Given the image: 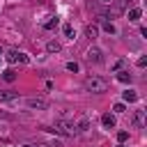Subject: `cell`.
Instances as JSON below:
<instances>
[{"label":"cell","mask_w":147,"mask_h":147,"mask_svg":"<svg viewBox=\"0 0 147 147\" xmlns=\"http://www.w3.org/2000/svg\"><path fill=\"white\" fill-rule=\"evenodd\" d=\"M145 64H147V57H138V67H140V69H142V67H145Z\"/></svg>","instance_id":"24"},{"label":"cell","mask_w":147,"mask_h":147,"mask_svg":"<svg viewBox=\"0 0 147 147\" xmlns=\"http://www.w3.org/2000/svg\"><path fill=\"white\" fill-rule=\"evenodd\" d=\"M64 69H67V71H71V74H78V71H80V64L71 60V62H67V64H64Z\"/></svg>","instance_id":"18"},{"label":"cell","mask_w":147,"mask_h":147,"mask_svg":"<svg viewBox=\"0 0 147 147\" xmlns=\"http://www.w3.org/2000/svg\"><path fill=\"white\" fill-rule=\"evenodd\" d=\"M83 87L92 94H103V92H108V80L101 76H87L83 80Z\"/></svg>","instance_id":"1"},{"label":"cell","mask_w":147,"mask_h":147,"mask_svg":"<svg viewBox=\"0 0 147 147\" xmlns=\"http://www.w3.org/2000/svg\"><path fill=\"white\" fill-rule=\"evenodd\" d=\"M122 99H124V103H133V101H138V92L136 90H124Z\"/></svg>","instance_id":"8"},{"label":"cell","mask_w":147,"mask_h":147,"mask_svg":"<svg viewBox=\"0 0 147 147\" xmlns=\"http://www.w3.org/2000/svg\"><path fill=\"white\" fill-rule=\"evenodd\" d=\"M124 64H126V60H117V62L113 64V71H122V69H124Z\"/></svg>","instance_id":"21"},{"label":"cell","mask_w":147,"mask_h":147,"mask_svg":"<svg viewBox=\"0 0 147 147\" xmlns=\"http://www.w3.org/2000/svg\"><path fill=\"white\" fill-rule=\"evenodd\" d=\"M76 131H78V133H85V131H90V119H87V117H83V119L76 124Z\"/></svg>","instance_id":"15"},{"label":"cell","mask_w":147,"mask_h":147,"mask_svg":"<svg viewBox=\"0 0 147 147\" xmlns=\"http://www.w3.org/2000/svg\"><path fill=\"white\" fill-rule=\"evenodd\" d=\"M126 2H129V5H131V2H136V0H126Z\"/></svg>","instance_id":"26"},{"label":"cell","mask_w":147,"mask_h":147,"mask_svg":"<svg viewBox=\"0 0 147 147\" xmlns=\"http://www.w3.org/2000/svg\"><path fill=\"white\" fill-rule=\"evenodd\" d=\"M133 126L136 129H145V110L142 108L133 113Z\"/></svg>","instance_id":"7"},{"label":"cell","mask_w":147,"mask_h":147,"mask_svg":"<svg viewBox=\"0 0 147 147\" xmlns=\"http://www.w3.org/2000/svg\"><path fill=\"white\" fill-rule=\"evenodd\" d=\"M57 25H60V21H57V16H51V21H46V23H44V28H46V30H55Z\"/></svg>","instance_id":"17"},{"label":"cell","mask_w":147,"mask_h":147,"mask_svg":"<svg viewBox=\"0 0 147 147\" xmlns=\"http://www.w3.org/2000/svg\"><path fill=\"white\" fill-rule=\"evenodd\" d=\"M99 2H103V5H110V2H113V0H99Z\"/></svg>","instance_id":"25"},{"label":"cell","mask_w":147,"mask_h":147,"mask_svg":"<svg viewBox=\"0 0 147 147\" xmlns=\"http://www.w3.org/2000/svg\"><path fill=\"white\" fill-rule=\"evenodd\" d=\"M126 140H129V131H117V142H122V145H124Z\"/></svg>","instance_id":"20"},{"label":"cell","mask_w":147,"mask_h":147,"mask_svg":"<svg viewBox=\"0 0 147 147\" xmlns=\"http://www.w3.org/2000/svg\"><path fill=\"white\" fill-rule=\"evenodd\" d=\"M46 51H48V53H60V51H62V46H60V41L51 39V41L46 44Z\"/></svg>","instance_id":"12"},{"label":"cell","mask_w":147,"mask_h":147,"mask_svg":"<svg viewBox=\"0 0 147 147\" xmlns=\"http://www.w3.org/2000/svg\"><path fill=\"white\" fill-rule=\"evenodd\" d=\"M117 147H124V145H122V142H119V145H117Z\"/></svg>","instance_id":"27"},{"label":"cell","mask_w":147,"mask_h":147,"mask_svg":"<svg viewBox=\"0 0 147 147\" xmlns=\"http://www.w3.org/2000/svg\"><path fill=\"white\" fill-rule=\"evenodd\" d=\"M62 32H64V37H67V39H71V41L76 39V30H74V25L64 23V25H62Z\"/></svg>","instance_id":"11"},{"label":"cell","mask_w":147,"mask_h":147,"mask_svg":"<svg viewBox=\"0 0 147 147\" xmlns=\"http://www.w3.org/2000/svg\"><path fill=\"white\" fill-rule=\"evenodd\" d=\"M103 30H106L108 34H117V28H115V23H110V21H106V23H103Z\"/></svg>","instance_id":"19"},{"label":"cell","mask_w":147,"mask_h":147,"mask_svg":"<svg viewBox=\"0 0 147 147\" xmlns=\"http://www.w3.org/2000/svg\"><path fill=\"white\" fill-rule=\"evenodd\" d=\"M140 16H142V9H140V7L129 9V21H131V23H138V21H140Z\"/></svg>","instance_id":"9"},{"label":"cell","mask_w":147,"mask_h":147,"mask_svg":"<svg viewBox=\"0 0 147 147\" xmlns=\"http://www.w3.org/2000/svg\"><path fill=\"white\" fill-rule=\"evenodd\" d=\"M46 131H53V133H60V136H76V124L74 122H67V119H57L53 129H46Z\"/></svg>","instance_id":"2"},{"label":"cell","mask_w":147,"mask_h":147,"mask_svg":"<svg viewBox=\"0 0 147 147\" xmlns=\"http://www.w3.org/2000/svg\"><path fill=\"white\" fill-rule=\"evenodd\" d=\"M2 80H5V83H14V80H16V71H14V69H5V71H2Z\"/></svg>","instance_id":"13"},{"label":"cell","mask_w":147,"mask_h":147,"mask_svg":"<svg viewBox=\"0 0 147 147\" xmlns=\"http://www.w3.org/2000/svg\"><path fill=\"white\" fill-rule=\"evenodd\" d=\"M113 110H115L117 115H119V113H124V110H126V106H124V101H119V103H115V106H113Z\"/></svg>","instance_id":"22"},{"label":"cell","mask_w":147,"mask_h":147,"mask_svg":"<svg viewBox=\"0 0 147 147\" xmlns=\"http://www.w3.org/2000/svg\"><path fill=\"white\" fill-rule=\"evenodd\" d=\"M85 60H87V62H92V64H99V62H103V53H101V48L92 46V48L85 53Z\"/></svg>","instance_id":"4"},{"label":"cell","mask_w":147,"mask_h":147,"mask_svg":"<svg viewBox=\"0 0 147 147\" xmlns=\"http://www.w3.org/2000/svg\"><path fill=\"white\" fill-rule=\"evenodd\" d=\"M117 80H119V83H131V80H133V76H131L126 69H122V71H117Z\"/></svg>","instance_id":"14"},{"label":"cell","mask_w":147,"mask_h":147,"mask_svg":"<svg viewBox=\"0 0 147 147\" xmlns=\"http://www.w3.org/2000/svg\"><path fill=\"white\" fill-rule=\"evenodd\" d=\"M115 124H117V119H115L113 113H103L101 115V126L103 129H115Z\"/></svg>","instance_id":"6"},{"label":"cell","mask_w":147,"mask_h":147,"mask_svg":"<svg viewBox=\"0 0 147 147\" xmlns=\"http://www.w3.org/2000/svg\"><path fill=\"white\" fill-rule=\"evenodd\" d=\"M5 57H7V62H11V64H14V62H23V64H25V62H28V55H23V53H18V51H7Z\"/></svg>","instance_id":"5"},{"label":"cell","mask_w":147,"mask_h":147,"mask_svg":"<svg viewBox=\"0 0 147 147\" xmlns=\"http://www.w3.org/2000/svg\"><path fill=\"white\" fill-rule=\"evenodd\" d=\"M18 94L16 92H9V90H0V101H16Z\"/></svg>","instance_id":"10"},{"label":"cell","mask_w":147,"mask_h":147,"mask_svg":"<svg viewBox=\"0 0 147 147\" xmlns=\"http://www.w3.org/2000/svg\"><path fill=\"white\" fill-rule=\"evenodd\" d=\"M96 34H99V28H96V25H87V28H85V37H87V39H94Z\"/></svg>","instance_id":"16"},{"label":"cell","mask_w":147,"mask_h":147,"mask_svg":"<svg viewBox=\"0 0 147 147\" xmlns=\"http://www.w3.org/2000/svg\"><path fill=\"white\" fill-rule=\"evenodd\" d=\"M23 147H51V145H44V142H25Z\"/></svg>","instance_id":"23"},{"label":"cell","mask_w":147,"mask_h":147,"mask_svg":"<svg viewBox=\"0 0 147 147\" xmlns=\"http://www.w3.org/2000/svg\"><path fill=\"white\" fill-rule=\"evenodd\" d=\"M23 103H25L28 108H32V110H48V108H51V101L44 99V96H30V99H25Z\"/></svg>","instance_id":"3"}]
</instances>
